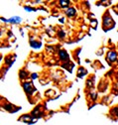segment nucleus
Returning <instances> with one entry per match:
<instances>
[{
  "label": "nucleus",
  "mask_w": 118,
  "mask_h": 125,
  "mask_svg": "<svg viewBox=\"0 0 118 125\" xmlns=\"http://www.w3.org/2000/svg\"><path fill=\"white\" fill-rule=\"evenodd\" d=\"M76 9L73 8V7H70V8H69L68 10H67V15L68 16H69V17H72V16H75L76 15Z\"/></svg>",
  "instance_id": "3"
},
{
  "label": "nucleus",
  "mask_w": 118,
  "mask_h": 125,
  "mask_svg": "<svg viewBox=\"0 0 118 125\" xmlns=\"http://www.w3.org/2000/svg\"><path fill=\"white\" fill-rule=\"evenodd\" d=\"M24 75H27V73H25L24 72H21V77H22V79H24V77H25Z\"/></svg>",
  "instance_id": "12"
},
{
  "label": "nucleus",
  "mask_w": 118,
  "mask_h": 125,
  "mask_svg": "<svg viewBox=\"0 0 118 125\" xmlns=\"http://www.w3.org/2000/svg\"><path fill=\"white\" fill-rule=\"evenodd\" d=\"M114 25H115V22L113 21V19L111 18V16H110L109 14H105L104 17H103V27H104V29L106 27L107 28L106 30H109Z\"/></svg>",
  "instance_id": "1"
},
{
  "label": "nucleus",
  "mask_w": 118,
  "mask_h": 125,
  "mask_svg": "<svg viewBox=\"0 0 118 125\" xmlns=\"http://www.w3.org/2000/svg\"><path fill=\"white\" fill-rule=\"evenodd\" d=\"M117 58H118V55H117V53H116L115 51H110V52H108V54H107V60H108L109 62H116V61H117Z\"/></svg>",
  "instance_id": "2"
},
{
  "label": "nucleus",
  "mask_w": 118,
  "mask_h": 125,
  "mask_svg": "<svg viewBox=\"0 0 118 125\" xmlns=\"http://www.w3.org/2000/svg\"><path fill=\"white\" fill-rule=\"evenodd\" d=\"M96 96H97V93H96V92H92V93H91V97H92L93 100L96 99Z\"/></svg>",
  "instance_id": "9"
},
{
  "label": "nucleus",
  "mask_w": 118,
  "mask_h": 125,
  "mask_svg": "<svg viewBox=\"0 0 118 125\" xmlns=\"http://www.w3.org/2000/svg\"><path fill=\"white\" fill-rule=\"evenodd\" d=\"M86 73H87V72H86V70H85V69L80 68V69L79 70V73H78V75L79 76V75H80V73H82V75H83V74H86Z\"/></svg>",
  "instance_id": "7"
},
{
  "label": "nucleus",
  "mask_w": 118,
  "mask_h": 125,
  "mask_svg": "<svg viewBox=\"0 0 118 125\" xmlns=\"http://www.w3.org/2000/svg\"><path fill=\"white\" fill-rule=\"evenodd\" d=\"M60 4H61L62 7H67V6L69 4V1H63V0H61V1H60Z\"/></svg>",
  "instance_id": "8"
},
{
  "label": "nucleus",
  "mask_w": 118,
  "mask_h": 125,
  "mask_svg": "<svg viewBox=\"0 0 118 125\" xmlns=\"http://www.w3.org/2000/svg\"><path fill=\"white\" fill-rule=\"evenodd\" d=\"M60 58H61L62 61H68V60H69V55L67 54V52L61 51V52H60Z\"/></svg>",
  "instance_id": "4"
},
{
  "label": "nucleus",
  "mask_w": 118,
  "mask_h": 125,
  "mask_svg": "<svg viewBox=\"0 0 118 125\" xmlns=\"http://www.w3.org/2000/svg\"><path fill=\"white\" fill-rule=\"evenodd\" d=\"M112 113H114V114H116V115H118V107H115L113 110H112Z\"/></svg>",
  "instance_id": "10"
},
{
  "label": "nucleus",
  "mask_w": 118,
  "mask_h": 125,
  "mask_svg": "<svg viewBox=\"0 0 118 125\" xmlns=\"http://www.w3.org/2000/svg\"><path fill=\"white\" fill-rule=\"evenodd\" d=\"M92 26L95 28V26H96V21L95 20H92Z\"/></svg>",
  "instance_id": "13"
},
{
  "label": "nucleus",
  "mask_w": 118,
  "mask_h": 125,
  "mask_svg": "<svg viewBox=\"0 0 118 125\" xmlns=\"http://www.w3.org/2000/svg\"><path fill=\"white\" fill-rule=\"evenodd\" d=\"M7 22H11V23H20L21 22V18L19 17H14V18H11L9 20H5Z\"/></svg>",
  "instance_id": "5"
},
{
  "label": "nucleus",
  "mask_w": 118,
  "mask_h": 125,
  "mask_svg": "<svg viewBox=\"0 0 118 125\" xmlns=\"http://www.w3.org/2000/svg\"><path fill=\"white\" fill-rule=\"evenodd\" d=\"M24 88H25V90H26L28 93H32L31 84H30V83H25V84H24Z\"/></svg>",
  "instance_id": "6"
},
{
  "label": "nucleus",
  "mask_w": 118,
  "mask_h": 125,
  "mask_svg": "<svg viewBox=\"0 0 118 125\" xmlns=\"http://www.w3.org/2000/svg\"><path fill=\"white\" fill-rule=\"evenodd\" d=\"M37 77V74H33V79H36Z\"/></svg>",
  "instance_id": "14"
},
{
  "label": "nucleus",
  "mask_w": 118,
  "mask_h": 125,
  "mask_svg": "<svg viewBox=\"0 0 118 125\" xmlns=\"http://www.w3.org/2000/svg\"><path fill=\"white\" fill-rule=\"evenodd\" d=\"M59 35L61 36V38H64L66 34H65V32H63V31H60V32H59Z\"/></svg>",
  "instance_id": "11"
}]
</instances>
